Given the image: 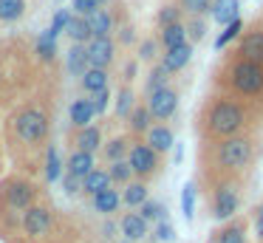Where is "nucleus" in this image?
Instances as JSON below:
<instances>
[{
	"mask_svg": "<svg viewBox=\"0 0 263 243\" xmlns=\"http://www.w3.org/2000/svg\"><path fill=\"white\" fill-rule=\"evenodd\" d=\"M249 122L243 102L232 99V96H218L210 102L204 116V130L212 139H229V136H240V130Z\"/></svg>",
	"mask_w": 263,
	"mask_h": 243,
	"instance_id": "f257e3e1",
	"label": "nucleus"
},
{
	"mask_svg": "<svg viewBox=\"0 0 263 243\" xmlns=\"http://www.w3.org/2000/svg\"><path fill=\"white\" fill-rule=\"evenodd\" d=\"M227 88L238 96H246V99L263 96V65L255 60L238 57L227 68Z\"/></svg>",
	"mask_w": 263,
	"mask_h": 243,
	"instance_id": "f03ea898",
	"label": "nucleus"
},
{
	"mask_svg": "<svg viewBox=\"0 0 263 243\" xmlns=\"http://www.w3.org/2000/svg\"><path fill=\"white\" fill-rule=\"evenodd\" d=\"M252 156H255V141L249 136H229V139H218L215 144V164L223 173H240L249 167Z\"/></svg>",
	"mask_w": 263,
	"mask_h": 243,
	"instance_id": "7ed1b4c3",
	"label": "nucleus"
},
{
	"mask_svg": "<svg viewBox=\"0 0 263 243\" xmlns=\"http://www.w3.org/2000/svg\"><path fill=\"white\" fill-rule=\"evenodd\" d=\"M14 133L17 139H23L26 144H37L48 136V116L37 107H26L14 116Z\"/></svg>",
	"mask_w": 263,
	"mask_h": 243,
	"instance_id": "20e7f679",
	"label": "nucleus"
},
{
	"mask_svg": "<svg viewBox=\"0 0 263 243\" xmlns=\"http://www.w3.org/2000/svg\"><path fill=\"white\" fill-rule=\"evenodd\" d=\"M212 218L221 220V223H227V220L235 218V212L240 209V190L238 184H232V181H221V184H215V190H212Z\"/></svg>",
	"mask_w": 263,
	"mask_h": 243,
	"instance_id": "39448f33",
	"label": "nucleus"
},
{
	"mask_svg": "<svg viewBox=\"0 0 263 243\" xmlns=\"http://www.w3.org/2000/svg\"><path fill=\"white\" fill-rule=\"evenodd\" d=\"M159 156L161 153H156L147 141H136V144H130L127 164L133 167V173H136L139 178H150V175L159 170Z\"/></svg>",
	"mask_w": 263,
	"mask_h": 243,
	"instance_id": "423d86ee",
	"label": "nucleus"
},
{
	"mask_svg": "<svg viewBox=\"0 0 263 243\" xmlns=\"http://www.w3.org/2000/svg\"><path fill=\"white\" fill-rule=\"evenodd\" d=\"M144 105L150 107L156 122H167V119H173L178 110V90L170 88V85H167V88H159V90H153V94H147V102H144Z\"/></svg>",
	"mask_w": 263,
	"mask_h": 243,
	"instance_id": "0eeeda50",
	"label": "nucleus"
},
{
	"mask_svg": "<svg viewBox=\"0 0 263 243\" xmlns=\"http://www.w3.org/2000/svg\"><path fill=\"white\" fill-rule=\"evenodd\" d=\"M116 57V43L110 37H93L88 43V60L91 68H108Z\"/></svg>",
	"mask_w": 263,
	"mask_h": 243,
	"instance_id": "6e6552de",
	"label": "nucleus"
},
{
	"mask_svg": "<svg viewBox=\"0 0 263 243\" xmlns=\"http://www.w3.org/2000/svg\"><path fill=\"white\" fill-rule=\"evenodd\" d=\"M119 229H122V235H125V240L139 243L150 235V220H144L142 212H125L119 220Z\"/></svg>",
	"mask_w": 263,
	"mask_h": 243,
	"instance_id": "1a4fd4ad",
	"label": "nucleus"
},
{
	"mask_svg": "<svg viewBox=\"0 0 263 243\" xmlns=\"http://www.w3.org/2000/svg\"><path fill=\"white\" fill-rule=\"evenodd\" d=\"M23 229L29 232L31 237H40L51 229V209L46 207H29L23 215Z\"/></svg>",
	"mask_w": 263,
	"mask_h": 243,
	"instance_id": "9d476101",
	"label": "nucleus"
},
{
	"mask_svg": "<svg viewBox=\"0 0 263 243\" xmlns=\"http://www.w3.org/2000/svg\"><path fill=\"white\" fill-rule=\"evenodd\" d=\"M238 57H243V60H255V62L263 65V28H252V31L240 34Z\"/></svg>",
	"mask_w": 263,
	"mask_h": 243,
	"instance_id": "9b49d317",
	"label": "nucleus"
},
{
	"mask_svg": "<svg viewBox=\"0 0 263 243\" xmlns=\"http://www.w3.org/2000/svg\"><path fill=\"white\" fill-rule=\"evenodd\" d=\"M190 60H193V43H184V45H176V48H167L164 57H161V65L170 73H178L190 65Z\"/></svg>",
	"mask_w": 263,
	"mask_h": 243,
	"instance_id": "f8f14e48",
	"label": "nucleus"
},
{
	"mask_svg": "<svg viewBox=\"0 0 263 243\" xmlns=\"http://www.w3.org/2000/svg\"><path fill=\"white\" fill-rule=\"evenodd\" d=\"M144 141H147V144L153 147L156 153H167L173 144H176V133H173L170 124L159 122V124H153V127L144 133Z\"/></svg>",
	"mask_w": 263,
	"mask_h": 243,
	"instance_id": "ddd939ff",
	"label": "nucleus"
},
{
	"mask_svg": "<svg viewBox=\"0 0 263 243\" xmlns=\"http://www.w3.org/2000/svg\"><path fill=\"white\" fill-rule=\"evenodd\" d=\"M212 243H249V237H246V223L238 218L227 220L221 229L212 232Z\"/></svg>",
	"mask_w": 263,
	"mask_h": 243,
	"instance_id": "4468645a",
	"label": "nucleus"
},
{
	"mask_svg": "<svg viewBox=\"0 0 263 243\" xmlns=\"http://www.w3.org/2000/svg\"><path fill=\"white\" fill-rule=\"evenodd\" d=\"M97 170V158H93V153L88 150H74L68 156V161H65V173L77 175V178H85L88 173H93Z\"/></svg>",
	"mask_w": 263,
	"mask_h": 243,
	"instance_id": "2eb2a0df",
	"label": "nucleus"
},
{
	"mask_svg": "<svg viewBox=\"0 0 263 243\" xmlns=\"http://www.w3.org/2000/svg\"><path fill=\"white\" fill-rule=\"evenodd\" d=\"M6 201L12 209H29L34 201V186L26 184V181H12L6 190Z\"/></svg>",
	"mask_w": 263,
	"mask_h": 243,
	"instance_id": "dca6fc26",
	"label": "nucleus"
},
{
	"mask_svg": "<svg viewBox=\"0 0 263 243\" xmlns=\"http://www.w3.org/2000/svg\"><path fill=\"white\" fill-rule=\"evenodd\" d=\"M240 11V0H212L210 9V20L218 23V26H229L232 20H238Z\"/></svg>",
	"mask_w": 263,
	"mask_h": 243,
	"instance_id": "f3484780",
	"label": "nucleus"
},
{
	"mask_svg": "<svg viewBox=\"0 0 263 243\" xmlns=\"http://www.w3.org/2000/svg\"><path fill=\"white\" fill-rule=\"evenodd\" d=\"M65 68H68V73H74V77H82V73L91 68V60H88V45L71 43L68 54H65Z\"/></svg>",
	"mask_w": 263,
	"mask_h": 243,
	"instance_id": "a211bd4d",
	"label": "nucleus"
},
{
	"mask_svg": "<svg viewBox=\"0 0 263 243\" xmlns=\"http://www.w3.org/2000/svg\"><path fill=\"white\" fill-rule=\"evenodd\" d=\"M68 116H71V124H74L77 130H82V127H88V124L93 122V116H97V110H93V102L91 99H74L71 102V107H68Z\"/></svg>",
	"mask_w": 263,
	"mask_h": 243,
	"instance_id": "6ab92c4d",
	"label": "nucleus"
},
{
	"mask_svg": "<svg viewBox=\"0 0 263 243\" xmlns=\"http://www.w3.org/2000/svg\"><path fill=\"white\" fill-rule=\"evenodd\" d=\"M80 85L85 94H99V90L108 88V68H88L85 73L80 77Z\"/></svg>",
	"mask_w": 263,
	"mask_h": 243,
	"instance_id": "aec40b11",
	"label": "nucleus"
},
{
	"mask_svg": "<svg viewBox=\"0 0 263 243\" xmlns=\"http://www.w3.org/2000/svg\"><path fill=\"white\" fill-rule=\"evenodd\" d=\"M119 203H122V195H119V190H114V186H108V190H102V192L93 195V209H97L99 215L119 212Z\"/></svg>",
	"mask_w": 263,
	"mask_h": 243,
	"instance_id": "412c9836",
	"label": "nucleus"
},
{
	"mask_svg": "<svg viewBox=\"0 0 263 243\" xmlns=\"http://www.w3.org/2000/svg\"><path fill=\"white\" fill-rule=\"evenodd\" d=\"M85 20H88V26H91L93 37H110V31H114V14H110L108 9H97L93 14H88Z\"/></svg>",
	"mask_w": 263,
	"mask_h": 243,
	"instance_id": "4be33fe9",
	"label": "nucleus"
},
{
	"mask_svg": "<svg viewBox=\"0 0 263 243\" xmlns=\"http://www.w3.org/2000/svg\"><path fill=\"white\" fill-rule=\"evenodd\" d=\"M108 186H114V178H110L108 170H93V173H88L85 178H82V192H88V195H97V192L108 190Z\"/></svg>",
	"mask_w": 263,
	"mask_h": 243,
	"instance_id": "5701e85b",
	"label": "nucleus"
},
{
	"mask_svg": "<svg viewBox=\"0 0 263 243\" xmlns=\"http://www.w3.org/2000/svg\"><path fill=\"white\" fill-rule=\"evenodd\" d=\"M159 43H161V48H176V45H184V43H190V37H187V26L184 23H176V26H167V28H159Z\"/></svg>",
	"mask_w": 263,
	"mask_h": 243,
	"instance_id": "b1692460",
	"label": "nucleus"
},
{
	"mask_svg": "<svg viewBox=\"0 0 263 243\" xmlns=\"http://www.w3.org/2000/svg\"><path fill=\"white\" fill-rule=\"evenodd\" d=\"M144 201H150V198H147V184H144V178H136V181H130V184H125V192H122V203H127L130 209H139Z\"/></svg>",
	"mask_w": 263,
	"mask_h": 243,
	"instance_id": "393cba45",
	"label": "nucleus"
},
{
	"mask_svg": "<svg viewBox=\"0 0 263 243\" xmlns=\"http://www.w3.org/2000/svg\"><path fill=\"white\" fill-rule=\"evenodd\" d=\"M74 144H77V150L97 153L99 147H102V130H99V127H93V124H88V127H82L80 133H77Z\"/></svg>",
	"mask_w": 263,
	"mask_h": 243,
	"instance_id": "a878e982",
	"label": "nucleus"
},
{
	"mask_svg": "<svg viewBox=\"0 0 263 243\" xmlns=\"http://www.w3.org/2000/svg\"><path fill=\"white\" fill-rule=\"evenodd\" d=\"M153 113H150L147 105H136L133 107V113L127 116V127L133 130V133H147L150 127H153Z\"/></svg>",
	"mask_w": 263,
	"mask_h": 243,
	"instance_id": "bb28decb",
	"label": "nucleus"
},
{
	"mask_svg": "<svg viewBox=\"0 0 263 243\" xmlns=\"http://www.w3.org/2000/svg\"><path fill=\"white\" fill-rule=\"evenodd\" d=\"M57 37H60V34L54 31L51 26H48L46 31H43L40 37H37V54H40L46 62H51L54 57H57Z\"/></svg>",
	"mask_w": 263,
	"mask_h": 243,
	"instance_id": "cd10ccee",
	"label": "nucleus"
},
{
	"mask_svg": "<svg viewBox=\"0 0 263 243\" xmlns=\"http://www.w3.org/2000/svg\"><path fill=\"white\" fill-rule=\"evenodd\" d=\"M65 34L71 37V43H82V45H88L93 40L88 20H85V17H80V14H74V20H71V26L65 28Z\"/></svg>",
	"mask_w": 263,
	"mask_h": 243,
	"instance_id": "c85d7f7f",
	"label": "nucleus"
},
{
	"mask_svg": "<svg viewBox=\"0 0 263 243\" xmlns=\"http://www.w3.org/2000/svg\"><path fill=\"white\" fill-rule=\"evenodd\" d=\"M181 6L178 3H164L159 9V14H156V23H159V28H167V26H176V23H184L181 20Z\"/></svg>",
	"mask_w": 263,
	"mask_h": 243,
	"instance_id": "c756f323",
	"label": "nucleus"
},
{
	"mask_svg": "<svg viewBox=\"0 0 263 243\" xmlns=\"http://www.w3.org/2000/svg\"><path fill=\"white\" fill-rule=\"evenodd\" d=\"M105 158H108L110 164L114 161H122V158H127V153H130V141L127 139H110L108 144L102 147Z\"/></svg>",
	"mask_w": 263,
	"mask_h": 243,
	"instance_id": "7c9ffc66",
	"label": "nucleus"
},
{
	"mask_svg": "<svg viewBox=\"0 0 263 243\" xmlns=\"http://www.w3.org/2000/svg\"><path fill=\"white\" fill-rule=\"evenodd\" d=\"M23 11H26V0H0V20L3 23L20 20Z\"/></svg>",
	"mask_w": 263,
	"mask_h": 243,
	"instance_id": "2f4dec72",
	"label": "nucleus"
},
{
	"mask_svg": "<svg viewBox=\"0 0 263 243\" xmlns=\"http://www.w3.org/2000/svg\"><path fill=\"white\" fill-rule=\"evenodd\" d=\"M170 77L173 73L167 71L164 65H156L153 71H150V77H147V82H144V88H147V94H153V90H159V88H167V85H170Z\"/></svg>",
	"mask_w": 263,
	"mask_h": 243,
	"instance_id": "473e14b6",
	"label": "nucleus"
},
{
	"mask_svg": "<svg viewBox=\"0 0 263 243\" xmlns=\"http://www.w3.org/2000/svg\"><path fill=\"white\" fill-rule=\"evenodd\" d=\"M108 173H110V178H114V184H122V186L130 184L133 175H136V173H133V167L127 164V158H122V161H114V164L108 167Z\"/></svg>",
	"mask_w": 263,
	"mask_h": 243,
	"instance_id": "72a5a7b5",
	"label": "nucleus"
},
{
	"mask_svg": "<svg viewBox=\"0 0 263 243\" xmlns=\"http://www.w3.org/2000/svg\"><path fill=\"white\" fill-rule=\"evenodd\" d=\"M46 178L51 181H60L63 178V161H60V153H57V147H48V153H46Z\"/></svg>",
	"mask_w": 263,
	"mask_h": 243,
	"instance_id": "f704fd0d",
	"label": "nucleus"
},
{
	"mask_svg": "<svg viewBox=\"0 0 263 243\" xmlns=\"http://www.w3.org/2000/svg\"><path fill=\"white\" fill-rule=\"evenodd\" d=\"M133 107H136V96H133V90L125 85V88L116 94V116L127 119V116L133 113Z\"/></svg>",
	"mask_w": 263,
	"mask_h": 243,
	"instance_id": "c9c22d12",
	"label": "nucleus"
},
{
	"mask_svg": "<svg viewBox=\"0 0 263 243\" xmlns=\"http://www.w3.org/2000/svg\"><path fill=\"white\" fill-rule=\"evenodd\" d=\"M240 34H243V20H232L229 23V26H223V31L218 34V40H215V48H227L229 43H232V40H238Z\"/></svg>",
	"mask_w": 263,
	"mask_h": 243,
	"instance_id": "e433bc0d",
	"label": "nucleus"
},
{
	"mask_svg": "<svg viewBox=\"0 0 263 243\" xmlns=\"http://www.w3.org/2000/svg\"><path fill=\"white\" fill-rule=\"evenodd\" d=\"M178 6L187 17H206L212 9V0H178Z\"/></svg>",
	"mask_w": 263,
	"mask_h": 243,
	"instance_id": "4c0bfd02",
	"label": "nucleus"
},
{
	"mask_svg": "<svg viewBox=\"0 0 263 243\" xmlns=\"http://www.w3.org/2000/svg\"><path fill=\"white\" fill-rule=\"evenodd\" d=\"M139 212H142V218L144 220H167V207L164 203H159V201H144L142 207H139Z\"/></svg>",
	"mask_w": 263,
	"mask_h": 243,
	"instance_id": "58836bf2",
	"label": "nucleus"
},
{
	"mask_svg": "<svg viewBox=\"0 0 263 243\" xmlns=\"http://www.w3.org/2000/svg\"><path fill=\"white\" fill-rule=\"evenodd\" d=\"M181 215L187 220L195 218V184H184L181 186Z\"/></svg>",
	"mask_w": 263,
	"mask_h": 243,
	"instance_id": "ea45409f",
	"label": "nucleus"
},
{
	"mask_svg": "<svg viewBox=\"0 0 263 243\" xmlns=\"http://www.w3.org/2000/svg\"><path fill=\"white\" fill-rule=\"evenodd\" d=\"M184 26H187V37H190V43H193V45L204 40V34H206V20H204V17H187Z\"/></svg>",
	"mask_w": 263,
	"mask_h": 243,
	"instance_id": "a19ab883",
	"label": "nucleus"
},
{
	"mask_svg": "<svg viewBox=\"0 0 263 243\" xmlns=\"http://www.w3.org/2000/svg\"><path fill=\"white\" fill-rule=\"evenodd\" d=\"M153 237L159 243H176V226L170 223V220H159L153 229Z\"/></svg>",
	"mask_w": 263,
	"mask_h": 243,
	"instance_id": "79ce46f5",
	"label": "nucleus"
},
{
	"mask_svg": "<svg viewBox=\"0 0 263 243\" xmlns=\"http://www.w3.org/2000/svg\"><path fill=\"white\" fill-rule=\"evenodd\" d=\"M97 9H102V0H71V11L80 14V17L93 14Z\"/></svg>",
	"mask_w": 263,
	"mask_h": 243,
	"instance_id": "37998d69",
	"label": "nucleus"
},
{
	"mask_svg": "<svg viewBox=\"0 0 263 243\" xmlns=\"http://www.w3.org/2000/svg\"><path fill=\"white\" fill-rule=\"evenodd\" d=\"M71 20H74V11H71V9H60L57 14L51 17V28H54L57 34H63L65 28L71 26Z\"/></svg>",
	"mask_w": 263,
	"mask_h": 243,
	"instance_id": "c03bdc74",
	"label": "nucleus"
},
{
	"mask_svg": "<svg viewBox=\"0 0 263 243\" xmlns=\"http://www.w3.org/2000/svg\"><path fill=\"white\" fill-rule=\"evenodd\" d=\"M159 40H142L139 43V60H144V62H153L156 60V54H159Z\"/></svg>",
	"mask_w": 263,
	"mask_h": 243,
	"instance_id": "a18cd8bd",
	"label": "nucleus"
},
{
	"mask_svg": "<svg viewBox=\"0 0 263 243\" xmlns=\"http://www.w3.org/2000/svg\"><path fill=\"white\" fill-rule=\"evenodd\" d=\"M60 181H63V192H65V195H80V192H82V178H77V175L65 173Z\"/></svg>",
	"mask_w": 263,
	"mask_h": 243,
	"instance_id": "49530a36",
	"label": "nucleus"
},
{
	"mask_svg": "<svg viewBox=\"0 0 263 243\" xmlns=\"http://www.w3.org/2000/svg\"><path fill=\"white\" fill-rule=\"evenodd\" d=\"M91 102H93V110H97V116H102V113L108 110V105H110V88H105V90H99V94H93Z\"/></svg>",
	"mask_w": 263,
	"mask_h": 243,
	"instance_id": "de8ad7c7",
	"label": "nucleus"
},
{
	"mask_svg": "<svg viewBox=\"0 0 263 243\" xmlns=\"http://www.w3.org/2000/svg\"><path fill=\"white\" fill-rule=\"evenodd\" d=\"M252 223H255V237L263 240V201L252 209Z\"/></svg>",
	"mask_w": 263,
	"mask_h": 243,
	"instance_id": "09e8293b",
	"label": "nucleus"
},
{
	"mask_svg": "<svg viewBox=\"0 0 263 243\" xmlns=\"http://www.w3.org/2000/svg\"><path fill=\"white\" fill-rule=\"evenodd\" d=\"M133 40H136V37H133V28H130V26H125V28H122V34H119V43L130 45Z\"/></svg>",
	"mask_w": 263,
	"mask_h": 243,
	"instance_id": "8fccbe9b",
	"label": "nucleus"
},
{
	"mask_svg": "<svg viewBox=\"0 0 263 243\" xmlns=\"http://www.w3.org/2000/svg\"><path fill=\"white\" fill-rule=\"evenodd\" d=\"M102 232H105V237H114L116 226H114V223H105V226H102Z\"/></svg>",
	"mask_w": 263,
	"mask_h": 243,
	"instance_id": "3c124183",
	"label": "nucleus"
},
{
	"mask_svg": "<svg viewBox=\"0 0 263 243\" xmlns=\"http://www.w3.org/2000/svg\"><path fill=\"white\" fill-rule=\"evenodd\" d=\"M125 73H127V79H133V73H136V62H127Z\"/></svg>",
	"mask_w": 263,
	"mask_h": 243,
	"instance_id": "603ef678",
	"label": "nucleus"
},
{
	"mask_svg": "<svg viewBox=\"0 0 263 243\" xmlns=\"http://www.w3.org/2000/svg\"><path fill=\"white\" fill-rule=\"evenodd\" d=\"M122 243H130V240H122Z\"/></svg>",
	"mask_w": 263,
	"mask_h": 243,
	"instance_id": "864d4df0",
	"label": "nucleus"
}]
</instances>
